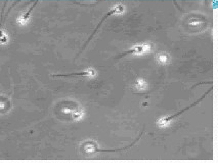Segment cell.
I'll list each match as a JSON object with an SVG mask.
<instances>
[{
	"instance_id": "1",
	"label": "cell",
	"mask_w": 218,
	"mask_h": 163,
	"mask_svg": "<svg viewBox=\"0 0 218 163\" xmlns=\"http://www.w3.org/2000/svg\"><path fill=\"white\" fill-rule=\"evenodd\" d=\"M156 48L155 43L150 41H147L139 43L134 45L131 50L132 53L136 54H148L153 52Z\"/></svg>"
},
{
	"instance_id": "2",
	"label": "cell",
	"mask_w": 218,
	"mask_h": 163,
	"mask_svg": "<svg viewBox=\"0 0 218 163\" xmlns=\"http://www.w3.org/2000/svg\"><path fill=\"white\" fill-rule=\"evenodd\" d=\"M154 60L158 65L166 66L169 65L172 62L170 53L166 51H161L156 53L154 56Z\"/></svg>"
},
{
	"instance_id": "3",
	"label": "cell",
	"mask_w": 218,
	"mask_h": 163,
	"mask_svg": "<svg viewBox=\"0 0 218 163\" xmlns=\"http://www.w3.org/2000/svg\"><path fill=\"white\" fill-rule=\"evenodd\" d=\"M114 10V14L122 15L126 12V8L124 4H120L115 5Z\"/></svg>"
},
{
	"instance_id": "4",
	"label": "cell",
	"mask_w": 218,
	"mask_h": 163,
	"mask_svg": "<svg viewBox=\"0 0 218 163\" xmlns=\"http://www.w3.org/2000/svg\"><path fill=\"white\" fill-rule=\"evenodd\" d=\"M37 1L35 2V3L31 7V8H30V9H29V10L27 11V12L24 15V18H27L28 15L29 14V13L31 10V9H32V8H33V7L35 6V4L37 3Z\"/></svg>"
}]
</instances>
